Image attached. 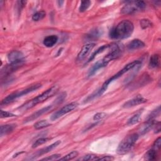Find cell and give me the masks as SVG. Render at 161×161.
<instances>
[{"label": "cell", "instance_id": "4fadbf2b", "mask_svg": "<svg viewBox=\"0 0 161 161\" xmlns=\"http://www.w3.org/2000/svg\"><path fill=\"white\" fill-rule=\"evenodd\" d=\"M147 101V100L145 98H143L142 96H138L130 100H128V101H126L123 105V107L125 108H131L138 104H141L143 103H145Z\"/></svg>", "mask_w": 161, "mask_h": 161}, {"label": "cell", "instance_id": "ba28073f", "mask_svg": "<svg viewBox=\"0 0 161 161\" xmlns=\"http://www.w3.org/2000/svg\"><path fill=\"white\" fill-rule=\"evenodd\" d=\"M77 106H78V104L76 102H72V103H70L65 105V106L62 107L61 109H60L57 111L55 112L51 116L50 119L52 121H55V120L58 119L63 115L74 110L75 108H76L77 107Z\"/></svg>", "mask_w": 161, "mask_h": 161}, {"label": "cell", "instance_id": "ac0fdd59", "mask_svg": "<svg viewBox=\"0 0 161 161\" xmlns=\"http://www.w3.org/2000/svg\"><path fill=\"white\" fill-rule=\"evenodd\" d=\"M16 127V124H8L1 126L0 129V135L1 136L6 135L11 133Z\"/></svg>", "mask_w": 161, "mask_h": 161}, {"label": "cell", "instance_id": "6da1fadb", "mask_svg": "<svg viewBox=\"0 0 161 161\" xmlns=\"http://www.w3.org/2000/svg\"><path fill=\"white\" fill-rule=\"evenodd\" d=\"M134 25L131 21L124 19L120 21L115 27L110 30L109 38L113 40H123L129 38L133 33Z\"/></svg>", "mask_w": 161, "mask_h": 161}, {"label": "cell", "instance_id": "e575fe53", "mask_svg": "<svg viewBox=\"0 0 161 161\" xmlns=\"http://www.w3.org/2000/svg\"><path fill=\"white\" fill-rule=\"evenodd\" d=\"M61 155L60 154H53V155H52L49 157H45V158H43L42 159H41L42 160H48V161H52V160H57L58 159L59 157H60Z\"/></svg>", "mask_w": 161, "mask_h": 161}, {"label": "cell", "instance_id": "ffe728a7", "mask_svg": "<svg viewBox=\"0 0 161 161\" xmlns=\"http://www.w3.org/2000/svg\"><path fill=\"white\" fill-rule=\"evenodd\" d=\"M160 65V57L158 54H154L152 55L150 58L148 66L150 69L157 68Z\"/></svg>", "mask_w": 161, "mask_h": 161}, {"label": "cell", "instance_id": "52a82bcc", "mask_svg": "<svg viewBox=\"0 0 161 161\" xmlns=\"http://www.w3.org/2000/svg\"><path fill=\"white\" fill-rule=\"evenodd\" d=\"M109 48H111V51L103 58L107 64H108L110 61L119 57L123 52L121 46L116 43H113L109 45Z\"/></svg>", "mask_w": 161, "mask_h": 161}, {"label": "cell", "instance_id": "484cf974", "mask_svg": "<svg viewBox=\"0 0 161 161\" xmlns=\"http://www.w3.org/2000/svg\"><path fill=\"white\" fill-rule=\"evenodd\" d=\"M140 119V113H136L135 114H134L133 116H131L127 122V125H133L136 123H137L138 122H139Z\"/></svg>", "mask_w": 161, "mask_h": 161}, {"label": "cell", "instance_id": "83f0119b", "mask_svg": "<svg viewBox=\"0 0 161 161\" xmlns=\"http://www.w3.org/2000/svg\"><path fill=\"white\" fill-rule=\"evenodd\" d=\"M50 138H38V140H36L34 143L32 145V148H35L46 142H47L48 140H50Z\"/></svg>", "mask_w": 161, "mask_h": 161}, {"label": "cell", "instance_id": "30bf717a", "mask_svg": "<svg viewBox=\"0 0 161 161\" xmlns=\"http://www.w3.org/2000/svg\"><path fill=\"white\" fill-rule=\"evenodd\" d=\"M95 43H87L82 46L81 50H80L79 53L77 55V60L79 61L82 60L89 53V52L92 50V49L94 47Z\"/></svg>", "mask_w": 161, "mask_h": 161}, {"label": "cell", "instance_id": "d4e9b609", "mask_svg": "<svg viewBox=\"0 0 161 161\" xmlns=\"http://www.w3.org/2000/svg\"><path fill=\"white\" fill-rule=\"evenodd\" d=\"M46 16V13L44 11H39L35 13L33 16H32V19L35 21H38L43 18Z\"/></svg>", "mask_w": 161, "mask_h": 161}, {"label": "cell", "instance_id": "44dd1931", "mask_svg": "<svg viewBox=\"0 0 161 161\" xmlns=\"http://www.w3.org/2000/svg\"><path fill=\"white\" fill-rule=\"evenodd\" d=\"M102 35V31L99 29H95L92 30L91 31H90L88 34L86 35V38L88 40H96L97 38H98L100 36H101Z\"/></svg>", "mask_w": 161, "mask_h": 161}, {"label": "cell", "instance_id": "f546056e", "mask_svg": "<svg viewBox=\"0 0 161 161\" xmlns=\"http://www.w3.org/2000/svg\"><path fill=\"white\" fill-rule=\"evenodd\" d=\"M98 158L97 156L93 154H87L83 156L81 158H79L78 160H83V161H90V160H97Z\"/></svg>", "mask_w": 161, "mask_h": 161}, {"label": "cell", "instance_id": "8fae6325", "mask_svg": "<svg viewBox=\"0 0 161 161\" xmlns=\"http://www.w3.org/2000/svg\"><path fill=\"white\" fill-rule=\"evenodd\" d=\"M52 106L51 105L50 106H47L45 108H42L40 110H38L37 111L35 112L34 113H33L32 114L30 115L29 116H28L24 121V123H28V122H30V121H32L35 119H36V118H38V117H40V116H42V114H43L44 113L48 112V111H50L51 109H52Z\"/></svg>", "mask_w": 161, "mask_h": 161}, {"label": "cell", "instance_id": "9a60e30c", "mask_svg": "<svg viewBox=\"0 0 161 161\" xmlns=\"http://www.w3.org/2000/svg\"><path fill=\"white\" fill-rule=\"evenodd\" d=\"M106 89H106L104 87L101 86L100 88H99L98 89L96 90L91 94L89 95L86 99H84V101H83V104H86V103H87L89 102H91V101H93L94 99L99 97V96H101L106 91Z\"/></svg>", "mask_w": 161, "mask_h": 161}, {"label": "cell", "instance_id": "d590c367", "mask_svg": "<svg viewBox=\"0 0 161 161\" xmlns=\"http://www.w3.org/2000/svg\"><path fill=\"white\" fill-rule=\"evenodd\" d=\"M160 145H161V138L160 137H158L154 142L153 143V148L156 150H158L160 148Z\"/></svg>", "mask_w": 161, "mask_h": 161}, {"label": "cell", "instance_id": "d6a6232c", "mask_svg": "<svg viewBox=\"0 0 161 161\" xmlns=\"http://www.w3.org/2000/svg\"><path fill=\"white\" fill-rule=\"evenodd\" d=\"M1 118H11V117H14L16 115L14 114H13L9 111H3V110H1Z\"/></svg>", "mask_w": 161, "mask_h": 161}, {"label": "cell", "instance_id": "7a4b0ae2", "mask_svg": "<svg viewBox=\"0 0 161 161\" xmlns=\"http://www.w3.org/2000/svg\"><path fill=\"white\" fill-rule=\"evenodd\" d=\"M57 90L58 87L56 86H53L49 88L48 89H47V91H45V92L38 95V96L22 104L21 106L18 108V109H19L20 111H26L30 108H32L35 105L43 103L45 101L47 100L50 97H52L54 94L57 92Z\"/></svg>", "mask_w": 161, "mask_h": 161}, {"label": "cell", "instance_id": "f35d334b", "mask_svg": "<svg viewBox=\"0 0 161 161\" xmlns=\"http://www.w3.org/2000/svg\"><path fill=\"white\" fill-rule=\"evenodd\" d=\"M64 3V1H57V3L58 4L59 6H61Z\"/></svg>", "mask_w": 161, "mask_h": 161}, {"label": "cell", "instance_id": "2e32d148", "mask_svg": "<svg viewBox=\"0 0 161 161\" xmlns=\"http://www.w3.org/2000/svg\"><path fill=\"white\" fill-rule=\"evenodd\" d=\"M107 64L104 61L103 59H101L97 62H96L92 67L91 68L89 69V72H88V76L89 77H91L99 69L103 68L106 66H107Z\"/></svg>", "mask_w": 161, "mask_h": 161}, {"label": "cell", "instance_id": "3957f363", "mask_svg": "<svg viewBox=\"0 0 161 161\" xmlns=\"http://www.w3.org/2000/svg\"><path fill=\"white\" fill-rule=\"evenodd\" d=\"M138 138V133H132L125 137L118 145L116 152L119 155L127 153L135 145Z\"/></svg>", "mask_w": 161, "mask_h": 161}, {"label": "cell", "instance_id": "5b68a950", "mask_svg": "<svg viewBox=\"0 0 161 161\" xmlns=\"http://www.w3.org/2000/svg\"><path fill=\"white\" fill-rule=\"evenodd\" d=\"M146 8V4L143 1H128L121 9V13L125 14H131L143 11Z\"/></svg>", "mask_w": 161, "mask_h": 161}, {"label": "cell", "instance_id": "cb8c5ba5", "mask_svg": "<svg viewBox=\"0 0 161 161\" xmlns=\"http://www.w3.org/2000/svg\"><path fill=\"white\" fill-rule=\"evenodd\" d=\"M50 125V124L47 120H41L35 123L34 127L36 130H40V129L46 128Z\"/></svg>", "mask_w": 161, "mask_h": 161}, {"label": "cell", "instance_id": "4316f807", "mask_svg": "<svg viewBox=\"0 0 161 161\" xmlns=\"http://www.w3.org/2000/svg\"><path fill=\"white\" fill-rule=\"evenodd\" d=\"M77 155H78V152L77 151H72L69 153L67 154L66 155H65L64 157L59 158L58 160H70L74 159Z\"/></svg>", "mask_w": 161, "mask_h": 161}, {"label": "cell", "instance_id": "e0dca14e", "mask_svg": "<svg viewBox=\"0 0 161 161\" xmlns=\"http://www.w3.org/2000/svg\"><path fill=\"white\" fill-rule=\"evenodd\" d=\"M145 47V44L143 42L139 39H135L129 42L127 45V48L130 50H137Z\"/></svg>", "mask_w": 161, "mask_h": 161}, {"label": "cell", "instance_id": "277c9868", "mask_svg": "<svg viewBox=\"0 0 161 161\" xmlns=\"http://www.w3.org/2000/svg\"><path fill=\"white\" fill-rule=\"evenodd\" d=\"M42 87V85L40 84H35L33 85H31V86L23 89V90H20V91H16L14 92H13L11 94H10L9 95H8V96H6L4 99H3L1 101V105H6L8 104L13 101H14L16 99H17L18 98L28 94L30 92H32L36 90H37L38 89H39L40 87Z\"/></svg>", "mask_w": 161, "mask_h": 161}, {"label": "cell", "instance_id": "4dcf8cb0", "mask_svg": "<svg viewBox=\"0 0 161 161\" xmlns=\"http://www.w3.org/2000/svg\"><path fill=\"white\" fill-rule=\"evenodd\" d=\"M140 26L142 29H145L149 27H151L152 26V22L147 19H143L140 21Z\"/></svg>", "mask_w": 161, "mask_h": 161}, {"label": "cell", "instance_id": "8992f818", "mask_svg": "<svg viewBox=\"0 0 161 161\" xmlns=\"http://www.w3.org/2000/svg\"><path fill=\"white\" fill-rule=\"evenodd\" d=\"M142 64V62L140 60H135L132 62H130L129 64H128L127 65H126L122 69H121L119 72H118L116 74H114V75H113L111 78H109V79H108L107 80H106L104 84H103V86L108 88L109 84L113 80L118 79L119 77H120L121 75H123L124 74H125L126 72H128V70L133 69L134 67L141 65Z\"/></svg>", "mask_w": 161, "mask_h": 161}, {"label": "cell", "instance_id": "1f68e13d", "mask_svg": "<svg viewBox=\"0 0 161 161\" xmlns=\"http://www.w3.org/2000/svg\"><path fill=\"white\" fill-rule=\"evenodd\" d=\"M160 107L158 106L156 109L151 112V113L148 116V119H155V118L160 114Z\"/></svg>", "mask_w": 161, "mask_h": 161}, {"label": "cell", "instance_id": "7402d4cb", "mask_svg": "<svg viewBox=\"0 0 161 161\" xmlns=\"http://www.w3.org/2000/svg\"><path fill=\"white\" fill-rule=\"evenodd\" d=\"M109 48V45H103V46H101V47L98 48L94 52H93V53L91 55L90 57L89 58V59H88L87 61V63H89V62H90L91 61H92L99 53L103 52L106 49H107V48Z\"/></svg>", "mask_w": 161, "mask_h": 161}, {"label": "cell", "instance_id": "7c38bea8", "mask_svg": "<svg viewBox=\"0 0 161 161\" xmlns=\"http://www.w3.org/2000/svg\"><path fill=\"white\" fill-rule=\"evenodd\" d=\"M155 123V119H148L147 121H146L140 126L138 129L139 134L141 135H143L147 133H148L151 129L153 128Z\"/></svg>", "mask_w": 161, "mask_h": 161}, {"label": "cell", "instance_id": "ab89813d", "mask_svg": "<svg viewBox=\"0 0 161 161\" xmlns=\"http://www.w3.org/2000/svg\"><path fill=\"white\" fill-rule=\"evenodd\" d=\"M62 50H63V48H60L59 50H58V53H57V55H56V56H58V55H60V54L61 53V52H62Z\"/></svg>", "mask_w": 161, "mask_h": 161}, {"label": "cell", "instance_id": "f1b7e54d", "mask_svg": "<svg viewBox=\"0 0 161 161\" xmlns=\"http://www.w3.org/2000/svg\"><path fill=\"white\" fill-rule=\"evenodd\" d=\"M91 4V1H82L80 3V5L79 7V11L80 12H84L86 11Z\"/></svg>", "mask_w": 161, "mask_h": 161}, {"label": "cell", "instance_id": "836d02e7", "mask_svg": "<svg viewBox=\"0 0 161 161\" xmlns=\"http://www.w3.org/2000/svg\"><path fill=\"white\" fill-rule=\"evenodd\" d=\"M106 116V114L105 113L103 112H100V113H97L96 114H95L93 116V119L95 121H98V120H101L102 119H103L104 118H105Z\"/></svg>", "mask_w": 161, "mask_h": 161}, {"label": "cell", "instance_id": "603a6c76", "mask_svg": "<svg viewBox=\"0 0 161 161\" xmlns=\"http://www.w3.org/2000/svg\"><path fill=\"white\" fill-rule=\"evenodd\" d=\"M157 150L155 149H150L145 155V159L147 160H153L157 157Z\"/></svg>", "mask_w": 161, "mask_h": 161}, {"label": "cell", "instance_id": "9c48e42d", "mask_svg": "<svg viewBox=\"0 0 161 161\" xmlns=\"http://www.w3.org/2000/svg\"><path fill=\"white\" fill-rule=\"evenodd\" d=\"M8 59L10 64L22 65L25 62L23 53L19 50H13L8 55Z\"/></svg>", "mask_w": 161, "mask_h": 161}, {"label": "cell", "instance_id": "5bb4252c", "mask_svg": "<svg viewBox=\"0 0 161 161\" xmlns=\"http://www.w3.org/2000/svg\"><path fill=\"white\" fill-rule=\"evenodd\" d=\"M61 143L60 140H57L55 142L53 143L52 144L46 147L45 148H43L40 150H38L36 153H35L33 155V158H35L36 157H39L40 155H42L43 154H45V153H47L50 152H51L52 150H53L55 148H56L57 146H58V145Z\"/></svg>", "mask_w": 161, "mask_h": 161}, {"label": "cell", "instance_id": "74e56055", "mask_svg": "<svg viewBox=\"0 0 161 161\" xmlns=\"http://www.w3.org/2000/svg\"><path fill=\"white\" fill-rule=\"evenodd\" d=\"M114 158L113 156H103L102 157H99L97 158V160H113Z\"/></svg>", "mask_w": 161, "mask_h": 161}, {"label": "cell", "instance_id": "d6986e66", "mask_svg": "<svg viewBox=\"0 0 161 161\" xmlns=\"http://www.w3.org/2000/svg\"><path fill=\"white\" fill-rule=\"evenodd\" d=\"M58 41V36L52 35L45 37L43 40V45L47 47H52L55 45Z\"/></svg>", "mask_w": 161, "mask_h": 161}, {"label": "cell", "instance_id": "8d00e7d4", "mask_svg": "<svg viewBox=\"0 0 161 161\" xmlns=\"http://www.w3.org/2000/svg\"><path fill=\"white\" fill-rule=\"evenodd\" d=\"M153 128L154 129V132L155 133H158L160 131V123L159 121H155Z\"/></svg>", "mask_w": 161, "mask_h": 161}]
</instances>
